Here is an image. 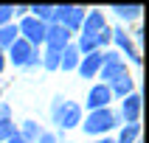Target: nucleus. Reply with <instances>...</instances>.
Segmentation results:
<instances>
[{"instance_id":"nucleus-1","label":"nucleus","mask_w":149,"mask_h":143,"mask_svg":"<svg viewBox=\"0 0 149 143\" xmlns=\"http://www.w3.org/2000/svg\"><path fill=\"white\" fill-rule=\"evenodd\" d=\"M113 126H118V115H116L110 107H107V109H93L90 115L82 121V129H84L87 135H101V137H104Z\"/></svg>"},{"instance_id":"nucleus-2","label":"nucleus","mask_w":149,"mask_h":143,"mask_svg":"<svg viewBox=\"0 0 149 143\" xmlns=\"http://www.w3.org/2000/svg\"><path fill=\"white\" fill-rule=\"evenodd\" d=\"M101 53H104V62H101V70H99V76H101L99 84H107L110 87L118 76L127 73V65L121 59V53H116V50H101Z\"/></svg>"},{"instance_id":"nucleus-3","label":"nucleus","mask_w":149,"mask_h":143,"mask_svg":"<svg viewBox=\"0 0 149 143\" xmlns=\"http://www.w3.org/2000/svg\"><path fill=\"white\" fill-rule=\"evenodd\" d=\"M17 31H20V39H25L34 50H40V45L45 42V23L34 20V17H23L17 23Z\"/></svg>"},{"instance_id":"nucleus-4","label":"nucleus","mask_w":149,"mask_h":143,"mask_svg":"<svg viewBox=\"0 0 149 143\" xmlns=\"http://www.w3.org/2000/svg\"><path fill=\"white\" fill-rule=\"evenodd\" d=\"M54 23L62 25V28H68V31L73 34V31H79L82 23H84V8L82 6H56Z\"/></svg>"},{"instance_id":"nucleus-5","label":"nucleus","mask_w":149,"mask_h":143,"mask_svg":"<svg viewBox=\"0 0 149 143\" xmlns=\"http://www.w3.org/2000/svg\"><path fill=\"white\" fill-rule=\"evenodd\" d=\"M70 37H73V34L68 31V28H62V25H56V23L45 25V45H48L51 50H65L68 45H70Z\"/></svg>"},{"instance_id":"nucleus-6","label":"nucleus","mask_w":149,"mask_h":143,"mask_svg":"<svg viewBox=\"0 0 149 143\" xmlns=\"http://www.w3.org/2000/svg\"><path fill=\"white\" fill-rule=\"evenodd\" d=\"M110 101H113V93H110V87L107 84H93L90 87V93H87V109H107L110 107Z\"/></svg>"},{"instance_id":"nucleus-7","label":"nucleus","mask_w":149,"mask_h":143,"mask_svg":"<svg viewBox=\"0 0 149 143\" xmlns=\"http://www.w3.org/2000/svg\"><path fill=\"white\" fill-rule=\"evenodd\" d=\"M101 62H104V53L101 50H96V53H87V56L79 59V73H82V79H96L101 70Z\"/></svg>"},{"instance_id":"nucleus-8","label":"nucleus","mask_w":149,"mask_h":143,"mask_svg":"<svg viewBox=\"0 0 149 143\" xmlns=\"http://www.w3.org/2000/svg\"><path fill=\"white\" fill-rule=\"evenodd\" d=\"M31 53H34V48L25 39H17L11 48H6V56H8V62H11L14 67H25V62H28Z\"/></svg>"},{"instance_id":"nucleus-9","label":"nucleus","mask_w":149,"mask_h":143,"mask_svg":"<svg viewBox=\"0 0 149 143\" xmlns=\"http://www.w3.org/2000/svg\"><path fill=\"white\" fill-rule=\"evenodd\" d=\"M107 28V20H104V14L101 11H84V23L79 31L87 34V37H96V34H101Z\"/></svg>"},{"instance_id":"nucleus-10","label":"nucleus","mask_w":149,"mask_h":143,"mask_svg":"<svg viewBox=\"0 0 149 143\" xmlns=\"http://www.w3.org/2000/svg\"><path fill=\"white\" fill-rule=\"evenodd\" d=\"M121 115H124L127 124H138V118H141V95L138 93H130L121 101Z\"/></svg>"},{"instance_id":"nucleus-11","label":"nucleus","mask_w":149,"mask_h":143,"mask_svg":"<svg viewBox=\"0 0 149 143\" xmlns=\"http://www.w3.org/2000/svg\"><path fill=\"white\" fill-rule=\"evenodd\" d=\"M79 124H82V107L73 104V101H68L65 109H62V115H59V126L62 129H76Z\"/></svg>"},{"instance_id":"nucleus-12","label":"nucleus","mask_w":149,"mask_h":143,"mask_svg":"<svg viewBox=\"0 0 149 143\" xmlns=\"http://www.w3.org/2000/svg\"><path fill=\"white\" fill-rule=\"evenodd\" d=\"M113 39H116V45L121 50H124L127 56L132 59L135 65H141V53H138V50H135V45H132V39H130V37H127L124 31H121V28H116V31H113Z\"/></svg>"},{"instance_id":"nucleus-13","label":"nucleus","mask_w":149,"mask_h":143,"mask_svg":"<svg viewBox=\"0 0 149 143\" xmlns=\"http://www.w3.org/2000/svg\"><path fill=\"white\" fill-rule=\"evenodd\" d=\"M132 87H135L132 76H130V73H124V76H118L116 82L110 84V93H113V98H116V95H118V98H127L130 93H135Z\"/></svg>"},{"instance_id":"nucleus-14","label":"nucleus","mask_w":149,"mask_h":143,"mask_svg":"<svg viewBox=\"0 0 149 143\" xmlns=\"http://www.w3.org/2000/svg\"><path fill=\"white\" fill-rule=\"evenodd\" d=\"M79 50H76V45L70 42L65 50H62V59H59V70H76L79 67Z\"/></svg>"},{"instance_id":"nucleus-15","label":"nucleus","mask_w":149,"mask_h":143,"mask_svg":"<svg viewBox=\"0 0 149 143\" xmlns=\"http://www.w3.org/2000/svg\"><path fill=\"white\" fill-rule=\"evenodd\" d=\"M17 39H20V31H17V23H8V25H3V28H0V50L11 48V45H14Z\"/></svg>"},{"instance_id":"nucleus-16","label":"nucleus","mask_w":149,"mask_h":143,"mask_svg":"<svg viewBox=\"0 0 149 143\" xmlns=\"http://www.w3.org/2000/svg\"><path fill=\"white\" fill-rule=\"evenodd\" d=\"M28 11H34V20H40V23H45V25H51L54 23V11H56V6H48V3H37V6H31Z\"/></svg>"},{"instance_id":"nucleus-17","label":"nucleus","mask_w":149,"mask_h":143,"mask_svg":"<svg viewBox=\"0 0 149 143\" xmlns=\"http://www.w3.org/2000/svg\"><path fill=\"white\" fill-rule=\"evenodd\" d=\"M110 11H116L121 20H135V17L141 14V6H138V3H132V6H121V3H116Z\"/></svg>"},{"instance_id":"nucleus-18","label":"nucleus","mask_w":149,"mask_h":143,"mask_svg":"<svg viewBox=\"0 0 149 143\" xmlns=\"http://www.w3.org/2000/svg\"><path fill=\"white\" fill-rule=\"evenodd\" d=\"M40 135H42V129H40V124H37V121H23V132H20V137H23V140L34 143Z\"/></svg>"},{"instance_id":"nucleus-19","label":"nucleus","mask_w":149,"mask_h":143,"mask_svg":"<svg viewBox=\"0 0 149 143\" xmlns=\"http://www.w3.org/2000/svg\"><path fill=\"white\" fill-rule=\"evenodd\" d=\"M138 135H141V126H138V124H127L124 129H121V135H118L116 143H135Z\"/></svg>"},{"instance_id":"nucleus-20","label":"nucleus","mask_w":149,"mask_h":143,"mask_svg":"<svg viewBox=\"0 0 149 143\" xmlns=\"http://www.w3.org/2000/svg\"><path fill=\"white\" fill-rule=\"evenodd\" d=\"M59 59H62V50H45L42 53V67L45 70H59Z\"/></svg>"},{"instance_id":"nucleus-21","label":"nucleus","mask_w":149,"mask_h":143,"mask_svg":"<svg viewBox=\"0 0 149 143\" xmlns=\"http://www.w3.org/2000/svg\"><path fill=\"white\" fill-rule=\"evenodd\" d=\"M11 135H17L14 121H11V118H3V121H0V143H6Z\"/></svg>"},{"instance_id":"nucleus-22","label":"nucleus","mask_w":149,"mask_h":143,"mask_svg":"<svg viewBox=\"0 0 149 143\" xmlns=\"http://www.w3.org/2000/svg\"><path fill=\"white\" fill-rule=\"evenodd\" d=\"M14 20V6H6V3H0V28L8 25Z\"/></svg>"},{"instance_id":"nucleus-23","label":"nucleus","mask_w":149,"mask_h":143,"mask_svg":"<svg viewBox=\"0 0 149 143\" xmlns=\"http://www.w3.org/2000/svg\"><path fill=\"white\" fill-rule=\"evenodd\" d=\"M65 104H68V101L62 98V95H56V98H54V107H51V115H54V121H56V124H59V115H62V109H65Z\"/></svg>"},{"instance_id":"nucleus-24","label":"nucleus","mask_w":149,"mask_h":143,"mask_svg":"<svg viewBox=\"0 0 149 143\" xmlns=\"http://www.w3.org/2000/svg\"><path fill=\"white\" fill-rule=\"evenodd\" d=\"M37 65H42V53L40 50H34L31 56H28V62H25V67H37Z\"/></svg>"},{"instance_id":"nucleus-25","label":"nucleus","mask_w":149,"mask_h":143,"mask_svg":"<svg viewBox=\"0 0 149 143\" xmlns=\"http://www.w3.org/2000/svg\"><path fill=\"white\" fill-rule=\"evenodd\" d=\"M34 143H56V135H54V132H42Z\"/></svg>"},{"instance_id":"nucleus-26","label":"nucleus","mask_w":149,"mask_h":143,"mask_svg":"<svg viewBox=\"0 0 149 143\" xmlns=\"http://www.w3.org/2000/svg\"><path fill=\"white\" fill-rule=\"evenodd\" d=\"M6 143H28V140H23V137H20V132H17V135H11Z\"/></svg>"},{"instance_id":"nucleus-27","label":"nucleus","mask_w":149,"mask_h":143,"mask_svg":"<svg viewBox=\"0 0 149 143\" xmlns=\"http://www.w3.org/2000/svg\"><path fill=\"white\" fill-rule=\"evenodd\" d=\"M3 67H6V53L0 50V73H3Z\"/></svg>"},{"instance_id":"nucleus-28","label":"nucleus","mask_w":149,"mask_h":143,"mask_svg":"<svg viewBox=\"0 0 149 143\" xmlns=\"http://www.w3.org/2000/svg\"><path fill=\"white\" fill-rule=\"evenodd\" d=\"M96 143H116V140H113V137H107V135H104V137H99V140H96Z\"/></svg>"},{"instance_id":"nucleus-29","label":"nucleus","mask_w":149,"mask_h":143,"mask_svg":"<svg viewBox=\"0 0 149 143\" xmlns=\"http://www.w3.org/2000/svg\"><path fill=\"white\" fill-rule=\"evenodd\" d=\"M135 143H141V140H135Z\"/></svg>"}]
</instances>
